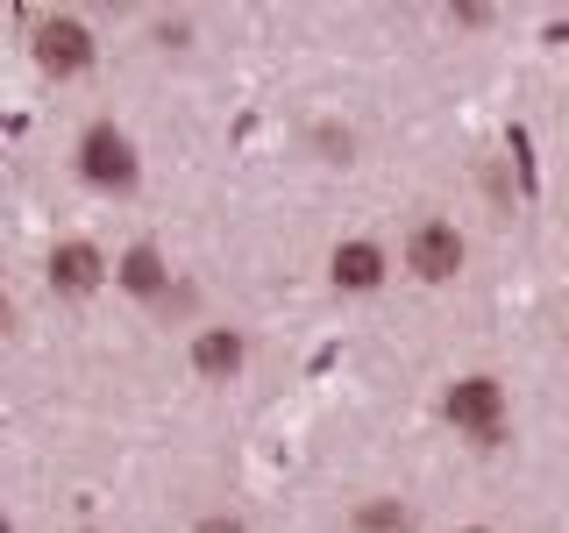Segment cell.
I'll return each mask as SVG.
<instances>
[{
	"label": "cell",
	"mask_w": 569,
	"mask_h": 533,
	"mask_svg": "<svg viewBox=\"0 0 569 533\" xmlns=\"http://www.w3.org/2000/svg\"><path fill=\"white\" fill-rule=\"evenodd\" d=\"M36 58H43V71H86V64H93V36L58 14V22L36 29Z\"/></svg>",
	"instance_id": "cell-4"
},
{
	"label": "cell",
	"mask_w": 569,
	"mask_h": 533,
	"mask_svg": "<svg viewBox=\"0 0 569 533\" xmlns=\"http://www.w3.org/2000/svg\"><path fill=\"white\" fill-rule=\"evenodd\" d=\"M114 278L129 284V292H142V299H150V292H164V257H157L150 242H136L129 257H121V271H114Z\"/></svg>",
	"instance_id": "cell-8"
},
{
	"label": "cell",
	"mask_w": 569,
	"mask_h": 533,
	"mask_svg": "<svg viewBox=\"0 0 569 533\" xmlns=\"http://www.w3.org/2000/svg\"><path fill=\"white\" fill-rule=\"evenodd\" d=\"M100 278H107V263H100L93 242H64L58 257H50V284H58V292H93Z\"/></svg>",
	"instance_id": "cell-5"
},
{
	"label": "cell",
	"mask_w": 569,
	"mask_h": 533,
	"mask_svg": "<svg viewBox=\"0 0 569 533\" xmlns=\"http://www.w3.org/2000/svg\"><path fill=\"white\" fill-rule=\"evenodd\" d=\"M406 263H413L420 278H456V263H462V235L456 228H441V221H427V228H413V242H406Z\"/></svg>",
	"instance_id": "cell-3"
},
{
	"label": "cell",
	"mask_w": 569,
	"mask_h": 533,
	"mask_svg": "<svg viewBox=\"0 0 569 533\" xmlns=\"http://www.w3.org/2000/svg\"><path fill=\"white\" fill-rule=\"evenodd\" d=\"M470 533H477V526H470Z\"/></svg>",
	"instance_id": "cell-11"
},
{
	"label": "cell",
	"mask_w": 569,
	"mask_h": 533,
	"mask_svg": "<svg viewBox=\"0 0 569 533\" xmlns=\"http://www.w3.org/2000/svg\"><path fill=\"white\" fill-rule=\"evenodd\" d=\"M356 533H413V512H406L399 497H370V505L356 512Z\"/></svg>",
	"instance_id": "cell-9"
},
{
	"label": "cell",
	"mask_w": 569,
	"mask_h": 533,
	"mask_svg": "<svg viewBox=\"0 0 569 533\" xmlns=\"http://www.w3.org/2000/svg\"><path fill=\"white\" fill-rule=\"evenodd\" d=\"M498 405H506V399H498V384H491V378H462V384L449 391V420H456V426H470L485 449H491V441H506V426H498Z\"/></svg>",
	"instance_id": "cell-2"
},
{
	"label": "cell",
	"mask_w": 569,
	"mask_h": 533,
	"mask_svg": "<svg viewBox=\"0 0 569 533\" xmlns=\"http://www.w3.org/2000/svg\"><path fill=\"white\" fill-rule=\"evenodd\" d=\"M79 171L93 178V185H107V192H121V185H136V150H129V135L121 129H86V142H79Z\"/></svg>",
	"instance_id": "cell-1"
},
{
	"label": "cell",
	"mask_w": 569,
	"mask_h": 533,
	"mask_svg": "<svg viewBox=\"0 0 569 533\" xmlns=\"http://www.w3.org/2000/svg\"><path fill=\"white\" fill-rule=\"evenodd\" d=\"M378 278H385V257L370 242H342V249H335V284H342V292H370Z\"/></svg>",
	"instance_id": "cell-6"
},
{
	"label": "cell",
	"mask_w": 569,
	"mask_h": 533,
	"mask_svg": "<svg viewBox=\"0 0 569 533\" xmlns=\"http://www.w3.org/2000/svg\"><path fill=\"white\" fill-rule=\"evenodd\" d=\"M200 533H242L236 520H200Z\"/></svg>",
	"instance_id": "cell-10"
},
{
	"label": "cell",
	"mask_w": 569,
	"mask_h": 533,
	"mask_svg": "<svg viewBox=\"0 0 569 533\" xmlns=\"http://www.w3.org/2000/svg\"><path fill=\"white\" fill-rule=\"evenodd\" d=\"M192 363H200V378H236V370H242V334L207 328L200 342H192Z\"/></svg>",
	"instance_id": "cell-7"
}]
</instances>
